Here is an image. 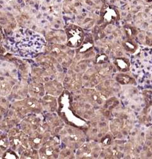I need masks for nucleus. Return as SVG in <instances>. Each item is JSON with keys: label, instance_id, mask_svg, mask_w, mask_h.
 <instances>
[{"label": "nucleus", "instance_id": "obj_2", "mask_svg": "<svg viewBox=\"0 0 152 159\" xmlns=\"http://www.w3.org/2000/svg\"><path fill=\"white\" fill-rule=\"evenodd\" d=\"M17 2L18 3H22L23 2V0H17Z\"/></svg>", "mask_w": 152, "mask_h": 159}, {"label": "nucleus", "instance_id": "obj_4", "mask_svg": "<svg viewBox=\"0 0 152 159\" xmlns=\"http://www.w3.org/2000/svg\"><path fill=\"white\" fill-rule=\"evenodd\" d=\"M46 2H50V0H46Z\"/></svg>", "mask_w": 152, "mask_h": 159}, {"label": "nucleus", "instance_id": "obj_1", "mask_svg": "<svg viewBox=\"0 0 152 159\" xmlns=\"http://www.w3.org/2000/svg\"><path fill=\"white\" fill-rule=\"evenodd\" d=\"M9 141L8 138L3 134H0V153H3L8 147Z\"/></svg>", "mask_w": 152, "mask_h": 159}, {"label": "nucleus", "instance_id": "obj_3", "mask_svg": "<svg viewBox=\"0 0 152 159\" xmlns=\"http://www.w3.org/2000/svg\"><path fill=\"white\" fill-rule=\"evenodd\" d=\"M25 7V3H21V7Z\"/></svg>", "mask_w": 152, "mask_h": 159}]
</instances>
